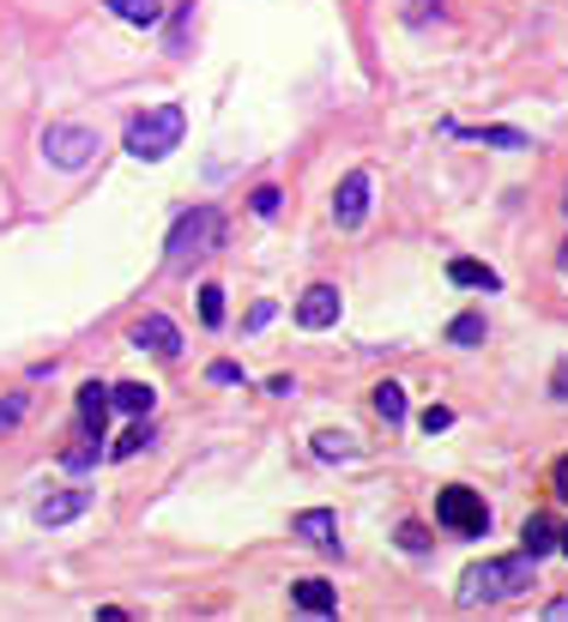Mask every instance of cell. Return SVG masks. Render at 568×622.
Returning <instances> with one entry per match:
<instances>
[{"instance_id":"4","label":"cell","mask_w":568,"mask_h":622,"mask_svg":"<svg viewBox=\"0 0 568 622\" xmlns=\"http://www.w3.org/2000/svg\"><path fill=\"white\" fill-rule=\"evenodd\" d=\"M436 526L453 531V538H484V531H490V507H484L478 490L448 483V490L436 495Z\"/></svg>"},{"instance_id":"20","label":"cell","mask_w":568,"mask_h":622,"mask_svg":"<svg viewBox=\"0 0 568 622\" xmlns=\"http://www.w3.org/2000/svg\"><path fill=\"white\" fill-rule=\"evenodd\" d=\"M152 441H157V435H152V423H145V417H140V423H133L128 435H121L116 447H109V459H133V454H140V447H152Z\"/></svg>"},{"instance_id":"7","label":"cell","mask_w":568,"mask_h":622,"mask_svg":"<svg viewBox=\"0 0 568 622\" xmlns=\"http://www.w3.org/2000/svg\"><path fill=\"white\" fill-rule=\"evenodd\" d=\"M369 169H351L345 182H339V194H333V224L339 230H363V218H369Z\"/></svg>"},{"instance_id":"6","label":"cell","mask_w":568,"mask_h":622,"mask_svg":"<svg viewBox=\"0 0 568 622\" xmlns=\"http://www.w3.org/2000/svg\"><path fill=\"white\" fill-rule=\"evenodd\" d=\"M339 314H345L339 285H309L297 297V326H303V333H327V326H339Z\"/></svg>"},{"instance_id":"25","label":"cell","mask_w":568,"mask_h":622,"mask_svg":"<svg viewBox=\"0 0 568 622\" xmlns=\"http://www.w3.org/2000/svg\"><path fill=\"white\" fill-rule=\"evenodd\" d=\"M25 411H31V393H7V399H0V429L25 423Z\"/></svg>"},{"instance_id":"36","label":"cell","mask_w":568,"mask_h":622,"mask_svg":"<svg viewBox=\"0 0 568 622\" xmlns=\"http://www.w3.org/2000/svg\"><path fill=\"white\" fill-rule=\"evenodd\" d=\"M563 212H568V194H563Z\"/></svg>"},{"instance_id":"28","label":"cell","mask_w":568,"mask_h":622,"mask_svg":"<svg viewBox=\"0 0 568 622\" xmlns=\"http://www.w3.org/2000/svg\"><path fill=\"white\" fill-rule=\"evenodd\" d=\"M279 188H255V200H248V206H255V218H272V212H279Z\"/></svg>"},{"instance_id":"17","label":"cell","mask_w":568,"mask_h":622,"mask_svg":"<svg viewBox=\"0 0 568 622\" xmlns=\"http://www.w3.org/2000/svg\"><path fill=\"white\" fill-rule=\"evenodd\" d=\"M104 7L121 19V25H157V19H164V7H157V0H104Z\"/></svg>"},{"instance_id":"9","label":"cell","mask_w":568,"mask_h":622,"mask_svg":"<svg viewBox=\"0 0 568 622\" xmlns=\"http://www.w3.org/2000/svg\"><path fill=\"white\" fill-rule=\"evenodd\" d=\"M133 345L152 350V357H164V363H176L181 357V326L169 321V314H145V321L133 326Z\"/></svg>"},{"instance_id":"26","label":"cell","mask_w":568,"mask_h":622,"mask_svg":"<svg viewBox=\"0 0 568 622\" xmlns=\"http://www.w3.org/2000/svg\"><path fill=\"white\" fill-rule=\"evenodd\" d=\"M400 550H412V557H424V550H429V531L417 526V519H405V526H400Z\"/></svg>"},{"instance_id":"13","label":"cell","mask_w":568,"mask_h":622,"mask_svg":"<svg viewBox=\"0 0 568 622\" xmlns=\"http://www.w3.org/2000/svg\"><path fill=\"white\" fill-rule=\"evenodd\" d=\"M448 278L465 285V290H502V273L484 266V260H448Z\"/></svg>"},{"instance_id":"2","label":"cell","mask_w":568,"mask_h":622,"mask_svg":"<svg viewBox=\"0 0 568 622\" xmlns=\"http://www.w3.org/2000/svg\"><path fill=\"white\" fill-rule=\"evenodd\" d=\"M181 133H188V109L157 104V109H145V116L128 121V152L140 157V164H157V157H169L181 145Z\"/></svg>"},{"instance_id":"32","label":"cell","mask_w":568,"mask_h":622,"mask_svg":"<svg viewBox=\"0 0 568 622\" xmlns=\"http://www.w3.org/2000/svg\"><path fill=\"white\" fill-rule=\"evenodd\" d=\"M267 393H279V399H291V393H297V381H291V375H272V381H267Z\"/></svg>"},{"instance_id":"11","label":"cell","mask_w":568,"mask_h":622,"mask_svg":"<svg viewBox=\"0 0 568 622\" xmlns=\"http://www.w3.org/2000/svg\"><path fill=\"white\" fill-rule=\"evenodd\" d=\"M291 605L309 610V617H333V610H339V586L333 581H315V574H309V581L291 586Z\"/></svg>"},{"instance_id":"10","label":"cell","mask_w":568,"mask_h":622,"mask_svg":"<svg viewBox=\"0 0 568 622\" xmlns=\"http://www.w3.org/2000/svg\"><path fill=\"white\" fill-rule=\"evenodd\" d=\"M109 411H116L109 387H104V381H85V387H79V423H85L91 435H104V429H109Z\"/></svg>"},{"instance_id":"31","label":"cell","mask_w":568,"mask_h":622,"mask_svg":"<svg viewBox=\"0 0 568 622\" xmlns=\"http://www.w3.org/2000/svg\"><path fill=\"white\" fill-rule=\"evenodd\" d=\"M551 393L568 405V363H556V369H551Z\"/></svg>"},{"instance_id":"8","label":"cell","mask_w":568,"mask_h":622,"mask_svg":"<svg viewBox=\"0 0 568 622\" xmlns=\"http://www.w3.org/2000/svg\"><path fill=\"white\" fill-rule=\"evenodd\" d=\"M291 538H303V545L321 550V557H339V514L333 507H303V514L291 519Z\"/></svg>"},{"instance_id":"3","label":"cell","mask_w":568,"mask_h":622,"mask_svg":"<svg viewBox=\"0 0 568 622\" xmlns=\"http://www.w3.org/2000/svg\"><path fill=\"white\" fill-rule=\"evenodd\" d=\"M218 242H224V212L218 206H194V212H181V218L169 224L164 260H169V266H188V260L218 254Z\"/></svg>"},{"instance_id":"22","label":"cell","mask_w":568,"mask_h":622,"mask_svg":"<svg viewBox=\"0 0 568 622\" xmlns=\"http://www.w3.org/2000/svg\"><path fill=\"white\" fill-rule=\"evenodd\" d=\"M315 459H357V441L327 429V435H315Z\"/></svg>"},{"instance_id":"18","label":"cell","mask_w":568,"mask_h":622,"mask_svg":"<svg viewBox=\"0 0 568 622\" xmlns=\"http://www.w3.org/2000/svg\"><path fill=\"white\" fill-rule=\"evenodd\" d=\"M97 459H104V435H91V429H85V441H79V447H67L61 466H67V471H91Z\"/></svg>"},{"instance_id":"21","label":"cell","mask_w":568,"mask_h":622,"mask_svg":"<svg viewBox=\"0 0 568 622\" xmlns=\"http://www.w3.org/2000/svg\"><path fill=\"white\" fill-rule=\"evenodd\" d=\"M472 140H484V145H502V152H526V133L520 128H472Z\"/></svg>"},{"instance_id":"19","label":"cell","mask_w":568,"mask_h":622,"mask_svg":"<svg viewBox=\"0 0 568 622\" xmlns=\"http://www.w3.org/2000/svg\"><path fill=\"white\" fill-rule=\"evenodd\" d=\"M448 345H460V350L484 345V314H453V321H448Z\"/></svg>"},{"instance_id":"23","label":"cell","mask_w":568,"mask_h":622,"mask_svg":"<svg viewBox=\"0 0 568 622\" xmlns=\"http://www.w3.org/2000/svg\"><path fill=\"white\" fill-rule=\"evenodd\" d=\"M188 31H194V0L176 7V19H169V55H188Z\"/></svg>"},{"instance_id":"24","label":"cell","mask_w":568,"mask_h":622,"mask_svg":"<svg viewBox=\"0 0 568 622\" xmlns=\"http://www.w3.org/2000/svg\"><path fill=\"white\" fill-rule=\"evenodd\" d=\"M200 326H224V290L200 285Z\"/></svg>"},{"instance_id":"14","label":"cell","mask_w":568,"mask_h":622,"mask_svg":"<svg viewBox=\"0 0 568 622\" xmlns=\"http://www.w3.org/2000/svg\"><path fill=\"white\" fill-rule=\"evenodd\" d=\"M109 399H116V411H128V417H152L157 387H145V381H121V387H109Z\"/></svg>"},{"instance_id":"12","label":"cell","mask_w":568,"mask_h":622,"mask_svg":"<svg viewBox=\"0 0 568 622\" xmlns=\"http://www.w3.org/2000/svg\"><path fill=\"white\" fill-rule=\"evenodd\" d=\"M91 507V490H61V495H43L37 502V526H67Z\"/></svg>"},{"instance_id":"5","label":"cell","mask_w":568,"mask_h":622,"mask_svg":"<svg viewBox=\"0 0 568 622\" xmlns=\"http://www.w3.org/2000/svg\"><path fill=\"white\" fill-rule=\"evenodd\" d=\"M97 152H104V145H97V128H85V121H49V128H43V157H49L55 169H85Z\"/></svg>"},{"instance_id":"35","label":"cell","mask_w":568,"mask_h":622,"mask_svg":"<svg viewBox=\"0 0 568 622\" xmlns=\"http://www.w3.org/2000/svg\"><path fill=\"white\" fill-rule=\"evenodd\" d=\"M556 266H563V278H568V242H563V254H556Z\"/></svg>"},{"instance_id":"27","label":"cell","mask_w":568,"mask_h":622,"mask_svg":"<svg viewBox=\"0 0 568 622\" xmlns=\"http://www.w3.org/2000/svg\"><path fill=\"white\" fill-rule=\"evenodd\" d=\"M206 381H218V387H248L242 363H212V369H206Z\"/></svg>"},{"instance_id":"15","label":"cell","mask_w":568,"mask_h":622,"mask_svg":"<svg viewBox=\"0 0 568 622\" xmlns=\"http://www.w3.org/2000/svg\"><path fill=\"white\" fill-rule=\"evenodd\" d=\"M520 550H526L532 562H539V557H551V550H556V526H551L544 514H532L526 526H520Z\"/></svg>"},{"instance_id":"30","label":"cell","mask_w":568,"mask_h":622,"mask_svg":"<svg viewBox=\"0 0 568 622\" xmlns=\"http://www.w3.org/2000/svg\"><path fill=\"white\" fill-rule=\"evenodd\" d=\"M551 490H556V502H568V454L556 459V471H551Z\"/></svg>"},{"instance_id":"33","label":"cell","mask_w":568,"mask_h":622,"mask_svg":"<svg viewBox=\"0 0 568 622\" xmlns=\"http://www.w3.org/2000/svg\"><path fill=\"white\" fill-rule=\"evenodd\" d=\"M544 617H568V598H556V605H551V610H544Z\"/></svg>"},{"instance_id":"1","label":"cell","mask_w":568,"mask_h":622,"mask_svg":"<svg viewBox=\"0 0 568 622\" xmlns=\"http://www.w3.org/2000/svg\"><path fill=\"white\" fill-rule=\"evenodd\" d=\"M532 586V557L520 550V557H496V562H478V569L460 574V605L478 610V605H508V598H520Z\"/></svg>"},{"instance_id":"29","label":"cell","mask_w":568,"mask_h":622,"mask_svg":"<svg viewBox=\"0 0 568 622\" xmlns=\"http://www.w3.org/2000/svg\"><path fill=\"white\" fill-rule=\"evenodd\" d=\"M417 423H424L429 435H441V429H453V411H448V405H429V411L417 417Z\"/></svg>"},{"instance_id":"16","label":"cell","mask_w":568,"mask_h":622,"mask_svg":"<svg viewBox=\"0 0 568 622\" xmlns=\"http://www.w3.org/2000/svg\"><path fill=\"white\" fill-rule=\"evenodd\" d=\"M375 417H381L388 429L405 423V387L400 381H381V387H375Z\"/></svg>"},{"instance_id":"34","label":"cell","mask_w":568,"mask_h":622,"mask_svg":"<svg viewBox=\"0 0 568 622\" xmlns=\"http://www.w3.org/2000/svg\"><path fill=\"white\" fill-rule=\"evenodd\" d=\"M556 550H563V557H568V526H563V531H556Z\"/></svg>"}]
</instances>
